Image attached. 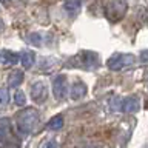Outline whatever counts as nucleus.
<instances>
[{
    "mask_svg": "<svg viewBox=\"0 0 148 148\" xmlns=\"http://www.w3.org/2000/svg\"><path fill=\"white\" fill-rule=\"evenodd\" d=\"M17 127L23 134H31L39 123V113L34 108H26L17 114Z\"/></svg>",
    "mask_w": 148,
    "mask_h": 148,
    "instance_id": "obj_1",
    "label": "nucleus"
},
{
    "mask_svg": "<svg viewBox=\"0 0 148 148\" xmlns=\"http://www.w3.org/2000/svg\"><path fill=\"white\" fill-rule=\"evenodd\" d=\"M100 65V57L92 51H82L76 57L71 59V66L83 68V69H94Z\"/></svg>",
    "mask_w": 148,
    "mask_h": 148,
    "instance_id": "obj_2",
    "label": "nucleus"
},
{
    "mask_svg": "<svg viewBox=\"0 0 148 148\" xmlns=\"http://www.w3.org/2000/svg\"><path fill=\"white\" fill-rule=\"evenodd\" d=\"M127 9H128V5L125 0H111V2H108L105 6V16L110 22L116 23V22H119L123 18Z\"/></svg>",
    "mask_w": 148,
    "mask_h": 148,
    "instance_id": "obj_3",
    "label": "nucleus"
},
{
    "mask_svg": "<svg viewBox=\"0 0 148 148\" xmlns=\"http://www.w3.org/2000/svg\"><path fill=\"white\" fill-rule=\"evenodd\" d=\"M136 62V57L133 54H114L108 59V68L113 71H119L122 68H127Z\"/></svg>",
    "mask_w": 148,
    "mask_h": 148,
    "instance_id": "obj_4",
    "label": "nucleus"
},
{
    "mask_svg": "<svg viewBox=\"0 0 148 148\" xmlns=\"http://www.w3.org/2000/svg\"><path fill=\"white\" fill-rule=\"evenodd\" d=\"M31 97H32V100H34L37 105L45 103L46 99H48V86H46V83L40 82V80L36 82V83H32V86H31Z\"/></svg>",
    "mask_w": 148,
    "mask_h": 148,
    "instance_id": "obj_5",
    "label": "nucleus"
},
{
    "mask_svg": "<svg viewBox=\"0 0 148 148\" xmlns=\"http://www.w3.org/2000/svg\"><path fill=\"white\" fill-rule=\"evenodd\" d=\"M53 94L56 99L62 100L66 94V77L65 76H57L53 82Z\"/></svg>",
    "mask_w": 148,
    "mask_h": 148,
    "instance_id": "obj_6",
    "label": "nucleus"
},
{
    "mask_svg": "<svg viewBox=\"0 0 148 148\" xmlns=\"http://www.w3.org/2000/svg\"><path fill=\"white\" fill-rule=\"evenodd\" d=\"M120 110L123 113H134V111L139 110V97L137 96H131V97H127L122 105H120Z\"/></svg>",
    "mask_w": 148,
    "mask_h": 148,
    "instance_id": "obj_7",
    "label": "nucleus"
},
{
    "mask_svg": "<svg viewBox=\"0 0 148 148\" xmlns=\"http://www.w3.org/2000/svg\"><path fill=\"white\" fill-rule=\"evenodd\" d=\"M86 91H88V88H86L85 83L80 82V80H77V82L71 86V99H73V100H80V99H83V97H85V94H86Z\"/></svg>",
    "mask_w": 148,
    "mask_h": 148,
    "instance_id": "obj_8",
    "label": "nucleus"
},
{
    "mask_svg": "<svg viewBox=\"0 0 148 148\" xmlns=\"http://www.w3.org/2000/svg\"><path fill=\"white\" fill-rule=\"evenodd\" d=\"M20 62H22V66L25 69H29L36 62V54L34 51H29V49H25L20 56Z\"/></svg>",
    "mask_w": 148,
    "mask_h": 148,
    "instance_id": "obj_9",
    "label": "nucleus"
},
{
    "mask_svg": "<svg viewBox=\"0 0 148 148\" xmlns=\"http://www.w3.org/2000/svg\"><path fill=\"white\" fill-rule=\"evenodd\" d=\"M0 59H2V63L3 65H16L18 62V56L16 53H12V51H9V49L2 51Z\"/></svg>",
    "mask_w": 148,
    "mask_h": 148,
    "instance_id": "obj_10",
    "label": "nucleus"
},
{
    "mask_svg": "<svg viewBox=\"0 0 148 148\" xmlns=\"http://www.w3.org/2000/svg\"><path fill=\"white\" fill-rule=\"evenodd\" d=\"M63 127V116L62 114H56L54 117L49 119V122L46 123V128L51 130V131H57Z\"/></svg>",
    "mask_w": 148,
    "mask_h": 148,
    "instance_id": "obj_11",
    "label": "nucleus"
},
{
    "mask_svg": "<svg viewBox=\"0 0 148 148\" xmlns=\"http://www.w3.org/2000/svg\"><path fill=\"white\" fill-rule=\"evenodd\" d=\"M23 82V74L22 71H12L8 76V86H18Z\"/></svg>",
    "mask_w": 148,
    "mask_h": 148,
    "instance_id": "obj_12",
    "label": "nucleus"
},
{
    "mask_svg": "<svg viewBox=\"0 0 148 148\" xmlns=\"http://www.w3.org/2000/svg\"><path fill=\"white\" fill-rule=\"evenodd\" d=\"M80 5H82V0H66V2H65V9H66L68 14L74 16V14L79 12Z\"/></svg>",
    "mask_w": 148,
    "mask_h": 148,
    "instance_id": "obj_13",
    "label": "nucleus"
},
{
    "mask_svg": "<svg viewBox=\"0 0 148 148\" xmlns=\"http://www.w3.org/2000/svg\"><path fill=\"white\" fill-rule=\"evenodd\" d=\"M9 120L8 119H2L0 120V140L5 142L6 139L11 136V133H9Z\"/></svg>",
    "mask_w": 148,
    "mask_h": 148,
    "instance_id": "obj_14",
    "label": "nucleus"
},
{
    "mask_svg": "<svg viewBox=\"0 0 148 148\" xmlns=\"http://www.w3.org/2000/svg\"><path fill=\"white\" fill-rule=\"evenodd\" d=\"M14 102H16V105L18 106H23L25 105V102H26V96H25V92L23 91H16V94H14Z\"/></svg>",
    "mask_w": 148,
    "mask_h": 148,
    "instance_id": "obj_15",
    "label": "nucleus"
},
{
    "mask_svg": "<svg viewBox=\"0 0 148 148\" xmlns=\"http://www.w3.org/2000/svg\"><path fill=\"white\" fill-rule=\"evenodd\" d=\"M9 102V92L6 88H0V106H6Z\"/></svg>",
    "mask_w": 148,
    "mask_h": 148,
    "instance_id": "obj_16",
    "label": "nucleus"
},
{
    "mask_svg": "<svg viewBox=\"0 0 148 148\" xmlns=\"http://www.w3.org/2000/svg\"><path fill=\"white\" fill-rule=\"evenodd\" d=\"M28 40H29L32 45H42V37H40V34H36V32L29 34V39Z\"/></svg>",
    "mask_w": 148,
    "mask_h": 148,
    "instance_id": "obj_17",
    "label": "nucleus"
},
{
    "mask_svg": "<svg viewBox=\"0 0 148 148\" xmlns=\"http://www.w3.org/2000/svg\"><path fill=\"white\" fill-rule=\"evenodd\" d=\"M3 148H18V142H12V140L5 142L3 143Z\"/></svg>",
    "mask_w": 148,
    "mask_h": 148,
    "instance_id": "obj_18",
    "label": "nucleus"
},
{
    "mask_svg": "<svg viewBox=\"0 0 148 148\" xmlns=\"http://www.w3.org/2000/svg\"><path fill=\"white\" fill-rule=\"evenodd\" d=\"M140 60L142 62H148V49H143L140 53Z\"/></svg>",
    "mask_w": 148,
    "mask_h": 148,
    "instance_id": "obj_19",
    "label": "nucleus"
},
{
    "mask_svg": "<svg viewBox=\"0 0 148 148\" xmlns=\"http://www.w3.org/2000/svg\"><path fill=\"white\" fill-rule=\"evenodd\" d=\"M43 148H57V145H56V143H54L53 140H48V142H45Z\"/></svg>",
    "mask_w": 148,
    "mask_h": 148,
    "instance_id": "obj_20",
    "label": "nucleus"
},
{
    "mask_svg": "<svg viewBox=\"0 0 148 148\" xmlns=\"http://www.w3.org/2000/svg\"><path fill=\"white\" fill-rule=\"evenodd\" d=\"M2 29H3V22L0 20V32H2Z\"/></svg>",
    "mask_w": 148,
    "mask_h": 148,
    "instance_id": "obj_21",
    "label": "nucleus"
},
{
    "mask_svg": "<svg viewBox=\"0 0 148 148\" xmlns=\"http://www.w3.org/2000/svg\"><path fill=\"white\" fill-rule=\"evenodd\" d=\"M145 148H148V145H147V147H145Z\"/></svg>",
    "mask_w": 148,
    "mask_h": 148,
    "instance_id": "obj_22",
    "label": "nucleus"
}]
</instances>
